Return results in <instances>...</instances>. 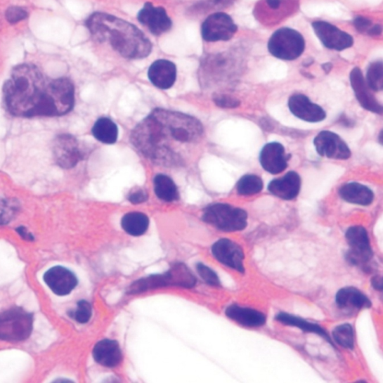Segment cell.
I'll return each instance as SVG.
<instances>
[{
    "label": "cell",
    "instance_id": "6da1fadb",
    "mask_svg": "<svg viewBox=\"0 0 383 383\" xmlns=\"http://www.w3.org/2000/svg\"><path fill=\"white\" fill-rule=\"evenodd\" d=\"M204 134L202 123L179 112L156 109L133 130L131 141L139 153L166 167L183 166L189 149Z\"/></svg>",
    "mask_w": 383,
    "mask_h": 383
},
{
    "label": "cell",
    "instance_id": "7a4b0ae2",
    "mask_svg": "<svg viewBox=\"0 0 383 383\" xmlns=\"http://www.w3.org/2000/svg\"><path fill=\"white\" fill-rule=\"evenodd\" d=\"M3 93L8 112L16 117H56L51 81L46 83L34 65L16 66L6 81Z\"/></svg>",
    "mask_w": 383,
    "mask_h": 383
},
{
    "label": "cell",
    "instance_id": "3957f363",
    "mask_svg": "<svg viewBox=\"0 0 383 383\" xmlns=\"http://www.w3.org/2000/svg\"><path fill=\"white\" fill-rule=\"evenodd\" d=\"M86 26L93 38L110 44L126 59H144L152 53V44L145 34L132 23L119 18L96 13L86 20Z\"/></svg>",
    "mask_w": 383,
    "mask_h": 383
},
{
    "label": "cell",
    "instance_id": "277c9868",
    "mask_svg": "<svg viewBox=\"0 0 383 383\" xmlns=\"http://www.w3.org/2000/svg\"><path fill=\"white\" fill-rule=\"evenodd\" d=\"M195 283L196 278L188 266L177 263L164 274L149 275L136 281L129 287L127 294H138L169 286L191 288Z\"/></svg>",
    "mask_w": 383,
    "mask_h": 383
},
{
    "label": "cell",
    "instance_id": "5b68a950",
    "mask_svg": "<svg viewBox=\"0 0 383 383\" xmlns=\"http://www.w3.org/2000/svg\"><path fill=\"white\" fill-rule=\"evenodd\" d=\"M34 318L21 307H13L0 313V340L20 342L30 337Z\"/></svg>",
    "mask_w": 383,
    "mask_h": 383
},
{
    "label": "cell",
    "instance_id": "8992f818",
    "mask_svg": "<svg viewBox=\"0 0 383 383\" xmlns=\"http://www.w3.org/2000/svg\"><path fill=\"white\" fill-rule=\"evenodd\" d=\"M247 212L242 209L221 203L207 206L202 216L205 223L227 232L245 229L247 226Z\"/></svg>",
    "mask_w": 383,
    "mask_h": 383
},
{
    "label": "cell",
    "instance_id": "52a82bcc",
    "mask_svg": "<svg viewBox=\"0 0 383 383\" xmlns=\"http://www.w3.org/2000/svg\"><path fill=\"white\" fill-rule=\"evenodd\" d=\"M305 48L304 37L297 30L290 28L278 30L268 42L269 52L278 59L285 61L297 60Z\"/></svg>",
    "mask_w": 383,
    "mask_h": 383
},
{
    "label": "cell",
    "instance_id": "ba28073f",
    "mask_svg": "<svg viewBox=\"0 0 383 383\" xmlns=\"http://www.w3.org/2000/svg\"><path fill=\"white\" fill-rule=\"evenodd\" d=\"M345 237L350 246L346 257L348 262L367 271L373 258V251L366 229L359 226L351 227L346 231Z\"/></svg>",
    "mask_w": 383,
    "mask_h": 383
},
{
    "label": "cell",
    "instance_id": "9c48e42d",
    "mask_svg": "<svg viewBox=\"0 0 383 383\" xmlns=\"http://www.w3.org/2000/svg\"><path fill=\"white\" fill-rule=\"evenodd\" d=\"M52 148L56 164L65 169L74 168L84 157L77 139L71 134L58 135Z\"/></svg>",
    "mask_w": 383,
    "mask_h": 383
},
{
    "label": "cell",
    "instance_id": "30bf717a",
    "mask_svg": "<svg viewBox=\"0 0 383 383\" xmlns=\"http://www.w3.org/2000/svg\"><path fill=\"white\" fill-rule=\"evenodd\" d=\"M238 27L227 14L217 13L209 16L202 26V37L209 42L228 41L234 37Z\"/></svg>",
    "mask_w": 383,
    "mask_h": 383
},
{
    "label": "cell",
    "instance_id": "8fae6325",
    "mask_svg": "<svg viewBox=\"0 0 383 383\" xmlns=\"http://www.w3.org/2000/svg\"><path fill=\"white\" fill-rule=\"evenodd\" d=\"M318 38L327 48L342 51L351 48L353 39L351 34L342 31L338 27L325 21H316L312 23Z\"/></svg>",
    "mask_w": 383,
    "mask_h": 383
},
{
    "label": "cell",
    "instance_id": "7c38bea8",
    "mask_svg": "<svg viewBox=\"0 0 383 383\" xmlns=\"http://www.w3.org/2000/svg\"><path fill=\"white\" fill-rule=\"evenodd\" d=\"M138 20L150 33L160 37L169 32L172 27V21L167 13V11L160 6H155L150 3L145 4L139 11Z\"/></svg>",
    "mask_w": 383,
    "mask_h": 383
},
{
    "label": "cell",
    "instance_id": "4fadbf2b",
    "mask_svg": "<svg viewBox=\"0 0 383 383\" xmlns=\"http://www.w3.org/2000/svg\"><path fill=\"white\" fill-rule=\"evenodd\" d=\"M314 144L317 152L322 157L335 160H347L351 152L338 135L331 131H322L315 138Z\"/></svg>",
    "mask_w": 383,
    "mask_h": 383
},
{
    "label": "cell",
    "instance_id": "5bb4252c",
    "mask_svg": "<svg viewBox=\"0 0 383 383\" xmlns=\"http://www.w3.org/2000/svg\"><path fill=\"white\" fill-rule=\"evenodd\" d=\"M212 253L220 263L240 273H245V252L236 242L228 239L219 240L213 245Z\"/></svg>",
    "mask_w": 383,
    "mask_h": 383
},
{
    "label": "cell",
    "instance_id": "9a60e30c",
    "mask_svg": "<svg viewBox=\"0 0 383 383\" xmlns=\"http://www.w3.org/2000/svg\"><path fill=\"white\" fill-rule=\"evenodd\" d=\"M43 280L56 295L61 297L71 294L78 284L75 274L62 266L49 269Z\"/></svg>",
    "mask_w": 383,
    "mask_h": 383
},
{
    "label": "cell",
    "instance_id": "2e32d148",
    "mask_svg": "<svg viewBox=\"0 0 383 383\" xmlns=\"http://www.w3.org/2000/svg\"><path fill=\"white\" fill-rule=\"evenodd\" d=\"M351 84L358 103L364 109L377 114L382 113V107L368 86L361 68L352 70Z\"/></svg>",
    "mask_w": 383,
    "mask_h": 383
},
{
    "label": "cell",
    "instance_id": "e0dca14e",
    "mask_svg": "<svg viewBox=\"0 0 383 383\" xmlns=\"http://www.w3.org/2000/svg\"><path fill=\"white\" fill-rule=\"evenodd\" d=\"M288 108L296 117L307 122H320L327 117L323 109L304 95L297 94L291 97Z\"/></svg>",
    "mask_w": 383,
    "mask_h": 383
},
{
    "label": "cell",
    "instance_id": "ac0fdd59",
    "mask_svg": "<svg viewBox=\"0 0 383 383\" xmlns=\"http://www.w3.org/2000/svg\"><path fill=\"white\" fill-rule=\"evenodd\" d=\"M261 167L266 171L277 175L287 167V157L284 146L278 143L264 145L260 155Z\"/></svg>",
    "mask_w": 383,
    "mask_h": 383
},
{
    "label": "cell",
    "instance_id": "d6986e66",
    "mask_svg": "<svg viewBox=\"0 0 383 383\" xmlns=\"http://www.w3.org/2000/svg\"><path fill=\"white\" fill-rule=\"evenodd\" d=\"M148 74L155 86L160 89H168L176 83L177 67L171 61L159 60L150 65Z\"/></svg>",
    "mask_w": 383,
    "mask_h": 383
},
{
    "label": "cell",
    "instance_id": "ffe728a7",
    "mask_svg": "<svg viewBox=\"0 0 383 383\" xmlns=\"http://www.w3.org/2000/svg\"><path fill=\"white\" fill-rule=\"evenodd\" d=\"M300 188V177L294 171H289L283 178L272 181L268 185L271 193L284 200H294L299 195Z\"/></svg>",
    "mask_w": 383,
    "mask_h": 383
},
{
    "label": "cell",
    "instance_id": "44dd1931",
    "mask_svg": "<svg viewBox=\"0 0 383 383\" xmlns=\"http://www.w3.org/2000/svg\"><path fill=\"white\" fill-rule=\"evenodd\" d=\"M226 316L242 327L257 328L264 326L266 318L262 312L237 305H231L226 310Z\"/></svg>",
    "mask_w": 383,
    "mask_h": 383
},
{
    "label": "cell",
    "instance_id": "7402d4cb",
    "mask_svg": "<svg viewBox=\"0 0 383 383\" xmlns=\"http://www.w3.org/2000/svg\"><path fill=\"white\" fill-rule=\"evenodd\" d=\"M93 356L100 365L108 368L119 365L122 361V353L117 342L113 340H102L93 350Z\"/></svg>",
    "mask_w": 383,
    "mask_h": 383
},
{
    "label": "cell",
    "instance_id": "603a6c76",
    "mask_svg": "<svg viewBox=\"0 0 383 383\" xmlns=\"http://www.w3.org/2000/svg\"><path fill=\"white\" fill-rule=\"evenodd\" d=\"M336 304L344 310H361L372 306L369 298L355 287H344L336 294Z\"/></svg>",
    "mask_w": 383,
    "mask_h": 383
},
{
    "label": "cell",
    "instance_id": "cb8c5ba5",
    "mask_svg": "<svg viewBox=\"0 0 383 383\" xmlns=\"http://www.w3.org/2000/svg\"><path fill=\"white\" fill-rule=\"evenodd\" d=\"M341 198L346 202L368 206L373 202L375 194L366 186L356 182L348 183L339 190Z\"/></svg>",
    "mask_w": 383,
    "mask_h": 383
},
{
    "label": "cell",
    "instance_id": "d4e9b609",
    "mask_svg": "<svg viewBox=\"0 0 383 383\" xmlns=\"http://www.w3.org/2000/svg\"><path fill=\"white\" fill-rule=\"evenodd\" d=\"M275 320L287 326L294 327L306 332L314 333L321 336L325 340H327L331 345L334 344L330 337V335L319 325L311 323L303 318L296 317L287 313L281 312L275 317Z\"/></svg>",
    "mask_w": 383,
    "mask_h": 383
},
{
    "label": "cell",
    "instance_id": "484cf974",
    "mask_svg": "<svg viewBox=\"0 0 383 383\" xmlns=\"http://www.w3.org/2000/svg\"><path fill=\"white\" fill-rule=\"evenodd\" d=\"M93 136L104 144H114L117 141L119 129L117 125L109 118L99 119L91 130Z\"/></svg>",
    "mask_w": 383,
    "mask_h": 383
},
{
    "label": "cell",
    "instance_id": "4316f807",
    "mask_svg": "<svg viewBox=\"0 0 383 383\" xmlns=\"http://www.w3.org/2000/svg\"><path fill=\"white\" fill-rule=\"evenodd\" d=\"M155 191L158 198L166 202L179 200V192L175 182L171 178L159 174L154 179Z\"/></svg>",
    "mask_w": 383,
    "mask_h": 383
},
{
    "label": "cell",
    "instance_id": "83f0119b",
    "mask_svg": "<svg viewBox=\"0 0 383 383\" xmlns=\"http://www.w3.org/2000/svg\"><path fill=\"white\" fill-rule=\"evenodd\" d=\"M122 228L132 236H141L145 233L149 226L148 217L139 212L126 214L122 219Z\"/></svg>",
    "mask_w": 383,
    "mask_h": 383
},
{
    "label": "cell",
    "instance_id": "f1b7e54d",
    "mask_svg": "<svg viewBox=\"0 0 383 383\" xmlns=\"http://www.w3.org/2000/svg\"><path fill=\"white\" fill-rule=\"evenodd\" d=\"M264 188L262 179L254 175L242 177L237 184V190L240 195H252L260 193Z\"/></svg>",
    "mask_w": 383,
    "mask_h": 383
},
{
    "label": "cell",
    "instance_id": "f546056e",
    "mask_svg": "<svg viewBox=\"0 0 383 383\" xmlns=\"http://www.w3.org/2000/svg\"><path fill=\"white\" fill-rule=\"evenodd\" d=\"M335 342L346 349H353L354 332L351 325L345 323L335 327L332 332Z\"/></svg>",
    "mask_w": 383,
    "mask_h": 383
},
{
    "label": "cell",
    "instance_id": "4dcf8cb0",
    "mask_svg": "<svg viewBox=\"0 0 383 383\" xmlns=\"http://www.w3.org/2000/svg\"><path fill=\"white\" fill-rule=\"evenodd\" d=\"M366 82L371 90L380 91L383 89V64L378 61L371 64L368 70Z\"/></svg>",
    "mask_w": 383,
    "mask_h": 383
},
{
    "label": "cell",
    "instance_id": "1f68e13d",
    "mask_svg": "<svg viewBox=\"0 0 383 383\" xmlns=\"http://www.w3.org/2000/svg\"><path fill=\"white\" fill-rule=\"evenodd\" d=\"M19 207L17 201L0 198V226L8 224L16 216Z\"/></svg>",
    "mask_w": 383,
    "mask_h": 383
},
{
    "label": "cell",
    "instance_id": "d6a6232c",
    "mask_svg": "<svg viewBox=\"0 0 383 383\" xmlns=\"http://www.w3.org/2000/svg\"><path fill=\"white\" fill-rule=\"evenodd\" d=\"M68 315L79 323H86L89 321L92 315L91 306L89 301L80 300L77 304V309L69 312Z\"/></svg>",
    "mask_w": 383,
    "mask_h": 383
},
{
    "label": "cell",
    "instance_id": "836d02e7",
    "mask_svg": "<svg viewBox=\"0 0 383 383\" xmlns=\"http://www.w3.org/2000/svg\"><path fill=\"white\" fill-rule=\"evenodd\" d=\"M196 268L206 283L212 286H220L219 278L213 270L202 263L197 264Z\"/></svg>",
    "mask_w": 383,
    "mask_h": 383
},
{
    "label": "cell",
    "instance_id": "e575fe53",
    "mask_svg": "<svg viewBox=\"0 0 383 383\" xmlns=\"http://www.w3.org/2000/svg\"><path fill=\"white\" fill-rule=\"evenodd\" d=\"M216 105L226 109H233L240 105V101L232 96L224 94H216L214 96Z\"/></svg>",
    "mask_w": 383,
    "mask_h": 383
},
{
    "label": "cell",
    "instance_id": "d590c367",
    "mask_svg": "<svg viewBox=\"0 0 383 383\" xmlns=\"http://www.w3.org/2000/svg\"><path fill=\"white\" fill-rule=\"evenodd\" d=\"M28 15L27 11L18 7L13 6L8 8L6 13V18L10 23H17L22 20H25Z\"/></svg>",
    "mask_w": 383,
    "mask_h": 383
},
{
    "label": "cell",
    "instance_id": "8d00e7d4",
    "mask_svg": "<svg viewBox=\"0 0 383 383\" xmlns=\"http://www.w3.org/2000/svg\"><path fill=\"white\" fill-rule=\"evenodd\" d=\"M148 195L147 192L143 189H135L132 190L127 196V200L130 202L137 205L141 204L148 200Z\"/></svg>",
    "mask_w": 383,
    "mask_h": 383
},
{
    "label": "cell",
    "instance_id": "74e56055",
    "mask_svg": "<svg viewBox=\"0 0 383 383\" xmlns=\"http://www.w3.org/2000/svg\"><path fill=\"white\" fill-rule=\"evenodd\" d=\"M353 25L358 32H368V30L370 29L371 25H372V21L367 18L357 17L353 21Z\"/></svg>",
    "mask_w": 383,
    "mask_h": 383
},
{
    "label": "cell",
    "instance_id": "f35d334b",
    "mask_svg": "<svg viewBox=\"0 0 383 383\" xmlns=\"http://www.w3.org/2000/svg\"><path fill=\"white\" fill-rule=\"evenodd\" d=\"M16 231L18 235L25 240L33 241L34 240V236L25 226H19L16 228Z\"/></svg>",
    "mask_w": 383,
    "mask_h": 383
},
{
    "label": "cell",
    "instance_id": "ab89813d",
    "mask_svg": "<svg viewBox=\"0 0 383 383\" xmlns=\"http://www.w3.org/2000/svg\"><path fill=\"white\" fill-rule=\"evenodd\" d=\"M371 284H372V286L374 288L377 290V291L381 292L382 290V277L379 275H376L372 278V280H371Z\"/></svg>",
    "mask_w": 383,
    "mask_h": 383
},
{
    "label": "cell",
    "instance_id": "60d3db41",
    "mask_svg": "<svg viewBox=\"0 0 383 383\" xmlns=\"http://www.w3.org/2000/svg\"><path fill=\"white\" fill-rule=\"evenodd\" d=\"M368 32L371 37H378L382 33V27L380 25H375L371 27Z\"/></svg>",
    "mask_w": 383,
    "mask_h": 383
},
{
    "label": "cell",
    "instance_id": "b9f144b4",
    "mask_svg": "<svg viewBox=\"0 0 383 383\" xmlns=\"http://www.w3.org/2000/svg\"><path fill=\"white\" fill-rule=\"evenodd\" d=\"M268 6L273 9H277L280 8L281 1L280 0H266Z\"/></svg>",
    "mask_w": 383,
    "mask_h": 383
},
{
    "label": "cell",
    "instance_id": "7bdbcfd3",
    "mask_svg": "<svg viewBox=\"0 0 383 383\" xmlns=\"http://www.w3.org/2000/svg\"><path fill=\"white\" fill-rule=\"evenodd\" d=\"M211 1L213 3V4L219 6L225 4L228 0H211Z\"/></svg>",
    "mask_w": 383,
    "mask_h": 383
},
{
    "label": "cell",
    "instance_id": "ee69618b",
    "mask_svg": "<svg viewBox=\"0 0 383 383\" xmlns=\"http://www.w3.org/2000/svg\"><path fill=\"white\" fill-rule=\"evenodd\" d=\"M332 65L330 63H327V64H325L323 65V68L325 72H330V70L332 68Z\"/></svg>",
    "mask_w": 383,
    "mask_h": 383
}]
</instances>
